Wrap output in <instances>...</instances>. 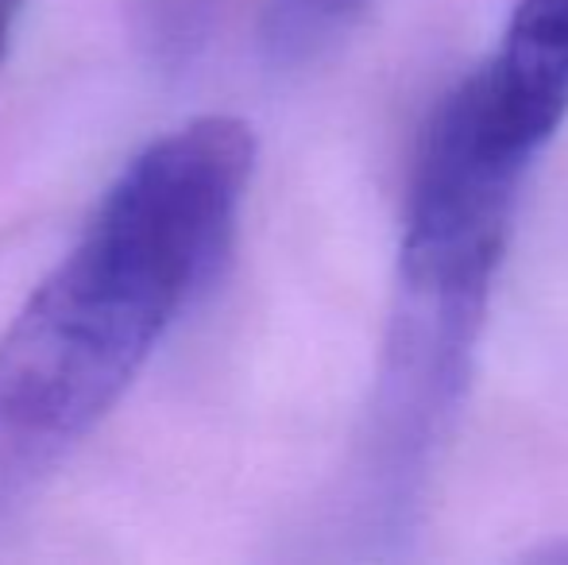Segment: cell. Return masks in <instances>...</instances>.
<instances>
[{
    "mask_svg": "<svg viewBox=\"0 0 568 565\" xmlns=\"http://www.w3.org/2000/svg\"><path fill=\"white\" fill-rule=\"evenodd\" d=\"M194 283L93 218L0 337V500L51 473L132 387Z\"/></svg>",
    "mask_w": 568,
    "mask_h": 565,
    "instance_id": "1",
    "label": "cell"
},
{
    "mask_svg": "<svg viewBox=\"0 0 568 565\" xmlns=\"http://www.w3.org/2000/svg\"><path fill=\"white\" fill-rule=\"evenodd\" d=\"M526 167L530 159L487 121L476 74L464 78L429 117L414 163L403 291L487 302Z\"/></svg>",
    "mask_w": 568,
    "mask_h": 565,
    "instance_id": "2",
    "label": "cell"
},
{
    "mask_svg": "<svg viewBox=\"0 0 568 565\" xmlns=\"http://www.w3.org/2000/svg\"><path fill=\"white\" fill-rule=\"evenodd\" d=\"M23 12V0H0V67L12 54V36H16V20Z\"/></svg>",
    "mask_w": 568,
    "mask_h": 565,
    "instance_id": "5",
    "label": "cell"
},
{
    "mask_svg": "<svg viewBox=\"0 0 568 565\" xmlns=\"http://www.w3.org/2000/svg\"><path fill=\"white\" fill-rule=\"evenodd\" d=\"M530 562H561V565H568V535L557 538V543H549V546H538V551L530 554Z\"/></svg>",
    "mask_w": 568,
    "mask_h": 565,
    "instance_id": "6",
    "label": "cell"
},
{
    "mask_svg": "<svg viewBox=\"0 0 568 565\" xmlns=\"http://www.w3.org/2000/svg\"><path fill=\"white\" fill-rule=\"evenodd\" d=\"M476 82L491 129L526 159L538 155L568 117V0H523Z\"/></svg>",
    "mask_w": 568,
    "mask_h": 565,
    "instance_id": "3",
    "label": "cell"
},
{
    "mask_svg": "<svg viewBox=\"0 0 568 565\" xmlns=\"http://www.w3.org/2000/svg\"><path fill=\"white\" fill-rule=\"evenodd\" d=\"M298 4H306V8H344V4H352V0H298Z\"/></svg>",
    "mask_w": 568,
    "mask_h": 565,
    "instance_id": "7",
    "label": "cell"
},
{
    "mask_svg": "<svg viewBox=\"0 0 568 565\" xmlns=\"http://www.w3.org/2000/svg\"><path fill=\"white\" fill-rule=\"evenodd\" d=\"M221 0H132L128 23L140 54L163 74H182L202 59Z\"/></svg>",
    "mask_w": 568,
    "mask_h": 565,
    "instance_id": "4",
    "label": "cell"
}]
</instances>
